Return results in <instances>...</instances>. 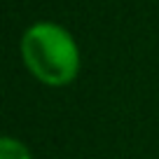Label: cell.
<instances>
[{
  "instance_id": "cell-1",
  "label": "cell",
  "mask_w": 159,
  "mask_h": 159,
  "mask_svg": "<svg viewBox=\"0 0 159 159\" xmlns=\"http://www.w3.org/2000/svg\"><path fill=\"white\" fill-rule=\"evenodd\" d=\"M19 54L30 77L45 87L73 84L82 68L75 35L56 21H35L19 40Z\"/></svg>"
},
{
  "instance_id": "cell-2",
  "label": "cell",
  "mask_w": 159,
  "mask_h": 159,
  "mask_svg": "<svg viewBox=\"0 0 159 159\" xmlns=\"http://www.w3.org/2000/svg\"><path fill=\"white\" fill-rule=\"evenodd\" d=\"M0 159H33V152L24 140L14 138V136H2L0 138Z\"/></svg>"
}]
</instances>
